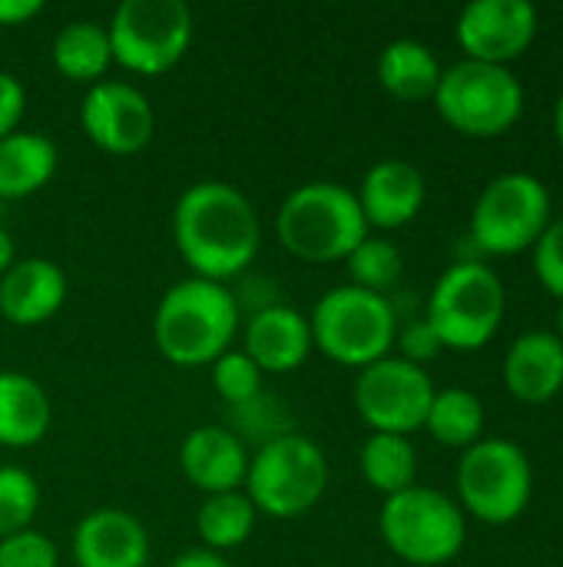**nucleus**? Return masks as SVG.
I'll use <instances>...</instances> for the list:
<instances>
[{"instance_id": "nucleus-1", "label": "nucleus", "mask_w": 563, "mask_h": 567, "mask_svg": "<svg viewBox=\"0 0 563 567\" xmlns=\"http://www.w3.org/2000/svg\"><path fill=\"white\" fill-rule=\"evenodd\" d=\"M173 243L196 279L222 282L246 272L262 243L252 199L222 179H199L173 206Z\"/></svg>"}, {"instance_id": "nucleus-2", "label": "nucleus", "mask_w": 563, "mask_h": 567, "mask_svg": "<svg viewBox=\"0 0 563 567\" xmlns=\"http://www.w3.org/2000/svg\"><path fill=\"white\" fill-rule=\"evenodd\" d=\"M239 329V299L222 282L196 276L169 286L153 312V342L159 355L179 369L212 365L232 349Z\"/></svg>"}, {"instance_id": "nucleus-3", "label": "nucleus", "mask_w": 563, "mask_h": 567, "mask_svg": "<svg viewBox=\"0 0 563 567\" xmlns=\"http://www.w3.org/2000/svg\"><path fill=\"white\" fill-rule=\"evenodd\" d=\"M368 233L358 196L332 179L295 186L275 213V236L282 249L312 266L345 262Z\"/></svg>"}, {"instance_id": "nucleus-4", "label": "nucleus", "mask_w": 563, "mask_h": 567, "mask_svg": "<svg viewBox=\"0 0 563 567\" xmlns=\"http://www.w3.org/2000/svg\"><path fill=\"white\" fill-rule=\"evenodd\" d=\"M329 488V458L319 442L299 432H279L249 455L242 492L259 515L292 522L309 515Z\"/></svg>"}, {"instance_id": "nucleus-5", "label": "nucleus", "mask_w": 563, "mask_h": 567, "mask_svg": "<svg viewBox=\"0 0 563 567\" xmlns=\"http://www.w3.org/2000/svg\"><path fill=\"white\" fill-rule=\"evenodd\" d=\"M504 309L508 292L501 276L478 259H461L448 266L431 286L425 322L435 329L445 349L478 352L498 336Z\"/></svg>"}, {"instance_id": "nucleus-6", "label": "nucleus", "mask_w": 563, "mask_h": 567, "mask_svg": "<svg viewBox=\"0 0 563 567\" xmlns=\"http://www.w3.org/2000/svg\"><path fill=\"white\" fill-rule=\"evenodd\" d=\"M382 542L395 558L415 567L451 565L468 545V515L461 505L428 485H411L385 498L378 512Z\"/></svg>"}, {"instance_id": "nucleus-7", "label": "nucleus", "mask_w": 563, "mask_h": 567, "mask_svg": "<svg viewBox=\"0 0 563 567\" xmlns=\"http://www.w3.org/2000/svg\"><path fill=\"white\" fill-rule=\"evenodd\" d=\"M431 103L455 133L494 140L524 116V86L511 66L458 60L441 70Z\"/></svg>"}, {"instance_id": "nucleus-8", "label": "nucleus", "mask_w": 563, "mask_h": 567, "mask_svg": "<svg viewBox=\"0 0 563 567\" xmlns=\"http://www.w3.org/2000/svg\"><path fill=\"white\" fill-rule=\"evenodd\" d=\"M309 326L315 349L345 369H365L392 355L398 339V312L388 296L358 286L329 289L315 302Z\"/></svg>"}, {"instance_id": "nucleus-9", "label": "nucleus", "mask_w": 563, "mask_h": 567, "mask_svg": "<svg viewBox=\"0 0 563 567\" xmlns=\"http://www.w3.org/2000/svg\"><path fill=\"white\" fill-rule=\"evenodd\" d=\"M458 505L481 525L518 522L534 495L528 452L511 439H481L461 452L455 472Z\"/></svg>"}, {"instance_id": "nucleus-10", "label": "nucleus", "mask_w": 563, "mask_h": 567, "mask_svg": "<svg viewBox=\"0 0 563 567\" xmlns=\"http://www.w3.org/2000/svg\"><path fill=\"white\" fill-rule=\"evenodd\" d=\"M551 219L554 206L544 179L511 169L478 193L471 209V243L488 256H518L534 249Z\"/></svg>"}, {"instance_id": "nucleus-11", "label": "nucleus", "mask_w": 563, "mask_h": 567, "mask_svg": "<svg viewBox=\"0 0 563 567\" xmlns=\"http://www.w3.org/2000/svg\"><path fill=\"white\" fill-rule=\"evenodd\" d=\"M192 10L183 0H123L110 23L113 63L139 76L173 70L192 43Z\"/></svg>"}, {"instance_id": "nucleus-12", "label": "nucleus", "mask_w": 563, "mask_h": 567, "mask_svg": "<svg viewBox=\"0 0 563 567\" xmlns=\"http://www.w3.org/2000/svg\"><path fill=\"white\" fill-rule=\"evenodd\" d=\"M435 392L438 389L428 369L411 365L398 355H385L358 369L352 402H355L358 419L368 425V432L411 439L415 432L425 429Z\"/></svg>"}, {"instance_id": "nucleus-13", "label": "nucleus", "mask_w": 563, "mask_h": 567, "mask_svg": "<svg viewBox=\"0 0 563 567\" xmlns=\"http://www.w3.org/2000/svg\"><path fill=\"white\" fill-rule=\"evenodd\" d=\"M80 126L96 150L110 156H133L153 140L156 113L149 96L133 83L100 80L83 93Z\"/></svg>"}, {"instance_id": "nucleus-14", "label": "nucleus", "mask_w": 563, "mask_h": 567, "mask_svg": "<svg viewBox=\"0 0 563 567\" xmlns=\"http://www.w3.org/2000/svg\"><path fill=\"white\" fill-rule=\"evenodd\" d=\"M465 60L511 66L538 37V7L531 0H475L455 23Z\"/></svg>"}, {"instance_id": "nucleus-15", "label": "nucleus", "mask_w": 563, "mask_h": 567, "mask_svg": "<svg viewBox=\"0 0 563 567\" xmlns=\"http://www.w3.org/2000/svg\"><path fill=\"white\" fill-rule=\"evenodd\" d=\"M355 196H358L368 229L392 233V229H402L418 219V213L425 209V199H428V183L415 163L388 156V159H378L375 166H368Z\"/></svg>"}, {"instance_id": "nucleus-16", "label": "nucleus", "mask_w": 563, "mask_h": 567, "mask_svg": "<svg viewBox=\"0 0 563 567\" xmlns=\"http://www.w3.org/2000/svg\"><path fill=\"white\" fill-rule=\"evenodd\" d=\"M312 326L292 306H262L242 326V352L262 369V375H285L305 365L312 355Z\"/></svg>"}, {"instance_id": "nucleus-17", "label": "nucleus", "mask_w": 563, "mask_h": 567, "mask_svg": "<svg viewBox=\"0 0 563 567\" xmlns=\"http://www.w3.org/2000/svg\"><path fill=\"white\" fill-rule=\"evenodd\" d=\"M66 272L46 256L17 259L0 276V319L17 329H33L50 322L66 302Z\"/></svg>"}, {"instance_id": "nucleus-18", "label": "nucleus", "mask_w": 563, "mask_h": 567, "mask_svg": "<svg viewBox=\"0 0 563 567\" xmlns=\"http://www.w3.org/2000/svg\"><path fill=\"white\" fill-rule=\"evenodd\" d=\"M70 555L76 567H146L149 535L136 515L123 508H96L73 528Z\"/></svg>"}, {"instance_id": "nucleus-19", "label": "nucleus", "mask_w": 563, "mask_h": 567, "mask_svg": "<svg viewBox=\"0 0 563 567\" xmlns=\"http://www.w3.org/2000/svg\"><path fill=\"white\" fill-rule=\"evenodd\" d=\"M179 468L183 478L202 495L242 492L249 472V449L232 429L199 425L179 445Z\"/></svg>"}, {"instance_id": "nucleus-20", "label": "nucleus", "mask_w": 563, "mask_h": 567, "mask_svg": "<svg viewBox=\"0 0 563 567\" xmlns=\"http://www.w3.org/2000/svg\"><path fill=\"white\" fill-rule=\"evenodd\" d=\"M504 389L521 405H548L563 389V342L548 329L518 336L504 352Z\"/></svg>"}, {"instance_id": "nucleus-21", "label": "nucleus", "mask_w": 563, "mask_h": 567, "mask_svg": "<svg viewBox=\"0 0 563 567\" xmlns=\"http://www.w3.org/2000/svg\"><path fill=\"white\" fill-rule=\"evenodd\" d=\"M441 70L445 66L438 63L435 50L415 37H398V40L385 43L378 60H375L378 86L402 103L431 100L438 90Z\"/></svg>"}, {"instance_id": "nucleus-22", "label": "nucleus", "mask_w": 563, "mask_h": 567, "mask_svg": "<svg viewBox=\"0 0 563 567\" xmlns=\"http://www.w3.org/2000/svg\"><path fill=\"white\" fill-rule=\"evenodd\" d=\"M53 422V405L43 385L17 369L0 372V449L37 445Z\"/></svg>"}, {"instance_id": "nucleus-23", "label": "nucleus", "mask_w": 563, "mask_h": 567, "mask_svg": "<svg viewBox=\"0 0 563 567\" xmlns=\"http://www.w3.org/2000/svg\"><path fill=\"white\" fill-rule=\"evenodd\" d=\"M60 163V150L50 136L17 130L0 140V203L27 199L40 193Z\"/></svg>"}, {"instance_id": "nucleus-24", "label": "nucleus", "mask_w": 563, "mask_h": 567, "mask_svg": "<svg viewBox=\"0 0 563 567\" xmlns=\"http://www.w3.org/2000/svg\"><path fill=\"white\" fill-rule=\"evenodd\" d=\"M53 66L60 76L70 83H100L106 70L113 66V50H110V33L106 23L100 20H70L56 30L53 37Z\"/></svg>"}, {"instance_id": "nucleus-25", "label": "nucleus", "mask_w": 563, "mask_h": 567, "mask_svg": "<svg viewBox=\"0 0 563 567\" xmlns=\"http://www.w3.org/2000/svg\"><path fill=\"white\" fill-rule=\"evenodd\" d=\"M358 468H362L365 485L385 498L418 485V452H415L411 439H405V435L368 432V439L358 452Z\"/></svg>"}, {"instance_id": "nucleus-26", "label": "nucleus", "mask_w": 563, "mask_h": 567, "mask_svg": "<svg viewBox=\"0 0 563 567\" xmlns=\"http://www.w3.org/2000/svg\"><path fill=\"white\" fill-rule=\"evenodd\" d=\"M425 432L445 449H471L484 439V402L461 385L438 389L425 419Z\"/></svg>"}, {"instance_id": "nucleus-27", "label": "nucleus", "mask_w": 563, "mask_h": 567, "mask_svg": "<svg viewBox=\"0 0 563 567\" xmlns=\"http://www.w3.org/2000/svg\"><path fill=\"white\" fill-rule=\"evenodd\" d=\"M259 512L249 502L246 492H222V495H206L199 512H196V532L202 548L222 555L239 545H246L256 532Z\"/></svg>"}, {"instance_id": "nucleus-28", "label": "nucleus", "mask_w": 563, "mask_h": 567, "mask_svg": "<svg viewBox=\"0 0 563 567\" xmlns=\"http://www.w3.org/2000/svg\"><path fill=\"white\" fill-rule=\"evenodd\" d=\"M345 269L352 276L348 286H358L365 292H378V296H388L402 276H405V256L402 249L392 243V239H382V236H365L352 256L345 259Z\"/></svg>"}, {"instance_id": "nucleus-29", "label": "nucleus", "mask_w": 563, "mask_h": 567, "mask_svg": "<svg viewBox=\"0 0 563 567\" xmlns=\"http://www.w3.org/2000/svg\"><path fill=\"white\" fill-rule=\"evenodd\" d=\"M40 512V485L20 465H0V538L33 528Z\"/></svg>"}, {"instance_id": "nucleus-30", "label": "nucleus", "mask_w": 563, "mask_h": 567, "mask_svg": "<svg viewBox=\"0 0 563 567\" xmlns=\"http://www.w3.org/2000/svg\"><path fill=\"white\" fill-rule=\"evenodd\" d=\"M209 379H212L216 395L232 409H246L262 395V369L242 349L222 352L209 365Z\"/></svg>"}, {"instance_id": "nucleus-31", "label": "nucleus", "mask_w": 563, "mask_h": 567, "mask_svg": "<svg viewBox=\"0 0 563 567\" xmlns=\"http://www.w3.org/2000/svg\"><path fill=\"white\" fill-rule=\"evenodd\" d=\"M0 567H60L56 542L43 532H17L0 538Z\"/></svg>"}, {"instance_id": "nucleus-32", "label": "nucleus", "mask_w": 563, "mask_h": 567, "mask_svg": "<svg viewBox=\"0 0 563 567\" xmlns=\"http://www.w3.org/2000/svg\"><path fill=\"white\" fill-rule=\"evenodd\" d=\"M534 276L538 282L561 302L563 299V213L548 223L541 239L534 243Z\"/></svg>"}, {"instance_id": "nucleus-33", "label": "nucleus", "mask_w": 563, "mask_h": 567, "mask_svg": "<svg viewBox=\"0 0 563 567\" xmlns=\"http://www.w3.org/2000/svg\"><path fill=\"white\" fill-rule=\"evenodd\" d=\"M395 346H398V359H405V362H411V365H421V369H425L428 362H435V359L445 352L441 339L435 336V329H431L425 319H415V322H408V326H398Z\"/></svg>"}, {"instance_id": "nucleus-34", "label": "nucleus", "mask_w": 563, "mask_h": 567, "mask_svg": "<svg viewBox=\"0 0 563 567\" xmlns=\"http://www.w3.org/2000/svg\"><path fill=\"white\" fill-rule=\"evenodd\" d=\"M23 110H27V90H23V83L13 73L0 70V140L20 130Z\"/></svg>"}, {"instance_id": "nucleus-35", "label": "nucleus", "mask_w": 563, "mask_h": 567, "mask_svg": "<svg viewBox=\"0 0 563 567\" xmlns=\"http://www.w3.org/2000/svg\"><path fill=\"white\" fill-rule=\"evenodd\" d=\"M43 13V0H0V27H20Z\"/></svg>"}, {"instance_id": "nucleus-36", "label": "nucleus", "mask_w": 563, "mask_h": 567, "mask_svg": "<svg viewBox=\"0 0 563 567\" xmlns=\"http://www.w3.org/2000/svg\"><path fill=\"white\" fill-rule=\"evenodd\" d=\"M169 567H232L222 555L209 551V548H189L183 555H176Z\"/></svg>"}, {"instance_id": "nucleus-37", "label": "nucleus", "mask_w": 563, "mask_h": 567, "mask_svg": "<svg viewBox=\"0 0 563 567\" xmlns=\"http://www.w3.org/2000/svg\"><path fill=\"white\" fill-rule=\"evenodd\" d=\"M17 262V246H13V236L0 226V276Z\"/></svg>"}, {"instance_id": "nucleus-38", "label": "nucleus", "mask_w": 563, "mask_h": 567, "mask_svg": "<svg viewBox=\"0 0 563 567\" xmlns=\"http://www.w3.org/2000/svg\"><path fill=\"white\" fill-rule=\"evenodd\" d=\"M554 136H557V143H561L563 150V93L557 96V103H554Z\"/></svg>"}, {"instance_id": "nucleus-39", "label": "nucleus", "mask_w": 563, "mask_h": 567, "mask_svg": "<svg viewBox=\"0 0 563 567\" xmlns=\"http://www.w3.org/2000/svg\"><path fill=\"white\" fill-rule=\"evenodd\" d=\"M554 336L563 342V299H561V306H557V332H554Z\"/></svg>"}, {"instance_id": "nucleus-40", "label": "nucleus", "mask_w": 563, "mask_h": 567, "mask_svg": "<svg viewBox=\"0 0 563 567\" xmlns=\"http://www.w3.org/2000/svg\"><path fill=\"white\" fill-rule=\"evenodd\" d=\"M0 209H3V203H0Z\"/></svg>"}]
</instances>
